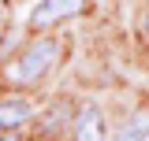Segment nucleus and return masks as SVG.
Wrapping results in <instances>:
<instances>
[{
  "label": "nucleus",
  "mask_w": 149,
  "mask_h": 141,
  "mask_svg": "<svg viewBox=\"0 0 149 141\" xmlns=\"http://www.w3.org/2000/svg\"><path fill=\"white\" fill-rule=\"evenodd\" d=\"M146 30H149V19H146Z\"/></svg>",
  "instance_id": "0eeeda50"
},
{
  "label": "nucleus",
  "mask_w": 149,
  "mask_h": 141,
  "mask_svg": "<svg viewBox=\"0 0 149 141\" xmlns=\"http://www.w3.org/2000/svg\"><path fill=\"white\" fill-rule=\"evenodd\" d=\"M30 119V104L26 100H4L0 104V130H15Z\"/></svg>",
  "instance_id": "20e7f679"
},
{
  "label": "nucleus",
  "mask_w": 149,
  "mask_h": 141,
  "mask_svg": "<svg viewBox=\"0 0 149 141\" xmlns=\"http://www.w3.org/2000/svg\"><path fill=\"white\" fill-rule=\"evenodd\" d=\"M74 141H104V119H101V108L86 104L74 119Z\"/></svg>",
  "instance_id": "7ed1b4c3"
},
{
  "label": "nucleus",
  "mask_w": 149,
  "mask_h": 141,
  "mask_svg": "<svg viewBox=\"0 0 149 141\" xmlns=\"http://www.w3.org/2000/svg\"><path fill=\"white\" fill-rule=\"evenodd\" d=\"M146 141H149V138H146Z\"/></svg>",
  "instance_id": "6e6552de"
},
{
  "label": "nucleus",
  "mask_w": 149,
  "mask_h": 141,
  "mask_svg": "<svg viewBox=\"0 0 149 141\" xmlns=\"http://www.w3.org/2000/svg\"><path fill=\"white\" fill-rule=\"evenodd\" d=\"M78 11H86V0H41L30 11V30H49L60 19H71Z\"/></svg>",
  "instance_id": "f03ea898"
},
{
  "label": "nucleus",
  "mask_w": 149,
  "mask_h": 141,
  "mask_svg": "<svg viewBox=\"0 0 149 141\" xmlns=\"http://www.w3.org/2000/svg\"><path fill=\"white\" fill-rule=\"evenodd\" d=\"M0 141H11V138H8V134H4V138H0Z\"/></svg>",
  "instance_id": "423d86ee"
},
{
  "label": "nucleus",
  "mask_w": 149,
  "mask_h": 141,
  "mask_svg": "<svg viewBox=\"0 0 149 141\" xmlns=\"http://www.w3.org/2000/svg\"><path fill=\"white\" fill-rule=\"evenodd\" d=\"M146 138H149V111L130 115L127 123L119 126V134H116V141H146Z\"/></svg>",
  "instance_id": "39448f33"
},
{
  "label": "nucleus",
  "mask_w": 149,
  "mask_h": 141,
  "mask_svg": "<svg viewBox=\"0 0 149 141\" xmlns=\"http://www.w3.org/2000/svg\"><path fill=\"white\" fill-rule=\"evenodd\" d=\"M56 56H60V45H56L52 37L34 41V45H30V48L15 59V67H11V82L30 86V82H37V78H45V70L56 63Z\"/></svg>",
  "instance_id": "f257e3e1"
}]
</instances>
